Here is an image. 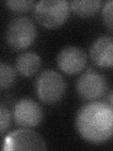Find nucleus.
<instances>
[{
  "instance_id": "1",
  "label": "nucleus",
  "mask_w": 113,
  "mask_h": 151,
  "mask_svg": "<svg viewBox=\"0 0 113 151\" xmlns=\"http://www.w3.org/2000/svg\"><path fill=\"white\" fill-rule=\"evenodd\" d=\"M75 127L89 143H104L113 136V108L105 102H89L77 111Z\"/></svg>"
},
{
  "instance_id": "2",
  "label": "nucleus",
  "mask_w": 113,
  "mask_h": 151,
  "mask_svg": "<svg viewBox=\"0 0 113 151\" xmlns=\"http://www.w3.org/2000/svg\"><path fill=\"white\" fill-rule=\"evenodd\" d=\"M70 9V4L65 0H41L34 8V16L40 25L55 28L67 20Z\"/></svg>"
},
{
  "instance_id": "3",
  "label": "nucleus",
  "mask_w": 113,
  "mask_h": 151,
  "mask_svg": "<svg viewBox=\"0 0 113 151\" xmlns=\"http://www.w3.org/2000/svg\"><path fill=\"white\" fill-rule=\"evenodd\" d=\"M66 83L62 76L53 70L41 72L36 79L35 91L39 99L45 104H54L63 97Z\"/></svg>"
},
{
  "instance_id": "4",
  "label": "nucleus",
  "mask_w": 113,
  "mask_h": 151,
  "mask_svg": "<svg viewBox=\"0 0 113 151\" xmlns=\"http://www.w3.org/2000/svg\"><path fill=\"white\" fill-rule=\"evenodd\" d=\"M37 30L30 18L18 16L12 19L6 30V41L11 48L23 50L35 41Z\"/></svg>"
},
{
  "instance_id": "5",
  "label": "nucleus",
  "mask_w": 113,
  "mask_h": 151,
  "mask_svg": "<svg viewBox=\"0 0 113 151\" xmlns=\"http://www.w3.org/2000/svg\"><path fill=\"white\" fill-rule=\"evenodd\" d=\"M44 149H46V144L44 138L29 127L11 131L5 137L3 143V150L5 151Z\"/></svg>"
},
{
  "instance_id": "6",
  "label": "nucleus",
  "mask_w": 113,
  "mask_h": 151,
  "mask_svg": "<svg viewBox=\"0 0 113 151\" xmlns=\"http://www.w3.org/2000/svg\"><path fill=\"white\" fill-rule=\"evenodd\" d=\"M75 89L80 97L86 100H95L105 94L107 81L102 74L88 70L77 78Z\"/></svg>"
},
{
  "instance_id": "7",
  "label": "nucleus",
  "mask_w": 113,
  "mask_h": 151,
  "mask_svg": "<svg viewBox=\"0 0 113 151\" xmlns=\"http://www.w3.org/2000/svg\"><path fill=\"white\" fill-rule=\"evenodd\" d=\"M12 117L18 126L30 129L40 125L44 118V111L37 102L25 98L14 105Z\"/></svg>"
},
{
  "instance_id": "8",
  "label": "nucleus",
  "mask_w": 113,
  "mask_h": 151,
  "mask_svg": "<svg viewBox=\"0 0 113 151\" xmlns=\"http://www.w3.org/2000/svg\"><path fill=\"white\" fill-rule=\"evenodd\" d=\"M59 68L67 75H75L84 69L87 63V55L77 46H66L56 57Z\"/></svg>"
},
{
  "instance_id": "9",
  "label": "nucleus",
  "mask_w": 113,
  "mask_h": 151,
  "mask_svg": "<svg viewBox=\"0 0 113 151\" xmlns=\"http://www.w3.org/2000/svg\"><path fill=\"white\" fill-rule=\"evenodd\" d=\"M92 63L101 68L113 67V37L103 35L92 42L89 48Z\"/></svg>"
},
{
  "instance_id": "10",
  "label": "nucleus",
  "mask_w": 113,
  "mask_h": 151,
  "mask_svg": "<svg viewBox=\"0 0 113 151\" xmlns=\"http://www.w3.org/2000/svg\"><path fill=\"white\" fill-rule=\"evenodd\" d=\"M41 60L39 55L34 52H26L18 56L15 61V68L24 77H31L39 71Z\"/></svg>"
},
{
  "instance_id": "11",
  "label": "nucleus",
  "mask_w": 113,
  "mask_h": 151,
  "mask_svg": "<svg viewBox=\"0 0 113 151\" xmlns=\"http://www.w3.org/2000/svg\"><path fill=\"white\" fill-rule=\"evenodd\" d=\"M71 9L80 17L94 15L102 6L101 0H73L70 3Z\"/></svg>"
},
{
  "instance_id": "12",
  "label": "nucleus",
  "mask_w": 113,
  "mask_h": 151,
  "mask_svg": "<svg viewBox=\"0 0 113 151\" xmlns=\"http://www.w3.org/2000/svg\"><path fill=\"white\" fill-rule=\"evenodd\" d=\"M16 78V73L14 68L5 63L0 64V88L2 90L9 88L14 83Z\"/></svg>"
},
{
  "instance_id": "13",
  "label": "nucleus",
  "mask_w": 113,
  "mask_h": 151,
  "mask_svg": "<svg viewBox=\"0 0 113 151\" xmlns=\"http://www.w3.org/2000/svg\"><path fill=\"white\" fill-rule=\"evenodd\" d=\"M6 6L15 12H26L32 8H35L36 2L34 0H7Z\"/></svg>"
},
{
  "instance_id": "14",
  "label": "nucleus",
  "mask_w": 113,
  "mask_h": 151,
  "mask_svg": "<svg viewBox=\"0 0 113 151\" xmlns=\"http://www.w3.org/2000/svg\"><path fill=\"white\" fill-rule=\"evenodd\" d=\"M103 20L109 30L113 31V0L106 2L102 11Z\"/></svg>"
},
{
  "instance_id": "15",
  "label": "nucleus",
  "mask_w": 113,
  "mask_h": 151,
  "mask_svg": "<svg viewBox=\"0 0 113 151\" xmlns=\"http://www.w3.org/2000/svg\"><path fill=\"white\" fill-rule=\"evenodd\" d=\"M11 113L4 105L0 107V131L3 135L8 130V127L11 125Z\"/></svg>"
},
{
  "instance_id": "16",
  "label": "nucleus",
  "mask_w": 113,
  "mask_h": 151,
  "mask_svg": "<svg viewBox=\"0 0 113 151\" xmlns=\"http://www.w3.org/2000/svg\"><path fill=\"white\" fill-rule=\"evenodd\" d=\"M108 104L113 108V91H111L109 96H108Z\"/></svg>"
}]
</instances>
